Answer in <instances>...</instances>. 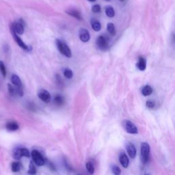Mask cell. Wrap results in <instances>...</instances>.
<instances>
[{"label":"cell","mask_w":175,"mask_h":175,"mask_svg":"<svg viewBox=\"0 0 175 175\" xmlns=\"http://www.w3.org/2000/svg\"><path fill=\"white\" fill-rule=\"evenodd\" d=\"M55 44H56L57 48L58 51L60 52L62 55L67 57H71L72 56V53L70 48L67 46L66 43L62 42L60 40L57 39L55 41Z\"/></svg>","instance_id":"6da1fadb"},{"label":"cell","mask_w":175,"mask_h":175,"mask_svg":"<svg viewBox=\"0 0 175 175\" xmlns=\"http://www.w3.org/2000/svg\"><path fill=\"white\" fill-rule=\"evenodd\" d=\"M91 26L92 28L95 31L99 32L100 31L101 29V25L99 21H97L96 19H93L91 21Z\"/></svg>","instance_id":"2e32d148"},{"label":"cell","mask_w":175,"mask_h":175,"mask_svg":"<svg viewBox=\"0 0 175 175\" xmlns=\"http://www.w3.org/2000/svg\"><path fill=\"white\" fill-rule=\"evenodd\" d=\"M11 28L14 30V31L16 32L17 34L21 35L24 32V26L23 24L21 22H15L12 25Z\"/></svg>","instance_id":"9c48e42d"},{"label":"cell","mask_w":175,"mask_h":175,"mask_svg":"<svg viewBox=\"0 0 175 175\" xmlns=\"http://www.w3.org/2000/svg\"><path fill=\"white\" fill-rule=\"evenodd\" d=\"M21 155L23 157H30V153L26 148H21Z\"/></svg>","instance_id":"f1b7e54d"},{"label":"cell","mask_w":175,"mask_h":175,"mask_svg":"<svg viewBox=\"0 0 175 175\" xmlns=\"http://www.w3.org/2000/svg\"><path fill=\"white\" fill-rule=\"evenodd\" d=\"M119 161H120L121 165L124 168H127L129 166V160L128 159L127 156L126 155L125 153H120V156H119Z\"/></svg>","instance_id":"8fae6325"},{"label":"cell","mask_w":175,"mask_h":175,"mask_svg":"<svg viewBox=\"0 0 175 175\" xmlns=\"http://www.w3.org/2000/svg\"><path fill=\"white\" fill-rule=\"evenodd\" d=\"M119 1H124V0H119Z\"/></svg>","instance_id":"d6a6232c"},{"label":"cell","mask_w":175,"mask_h":175,"mask_svg":"<svg viewBox=\"0 0 175 175\" xmlns=\"http://www.w3.org/2000/svg\"><path fill=\"white\" fill-rule=\"evenodd\" d=\"M64 75L67 79H71L73 76V73L70 68H65L64 70Z\"/></svg>","instance_id":"cb8c5ba5"},{"label":"cell","mask_w":175,"mask_h":175,"mask_svg":"<svg viewBox=\"0 0 175 175\" xmlns=\"http://www.w3.org/2000/svg\"><path fill=\"white\" fill-rule=\"evenodd\" d=\"M11 82L15 86H18V87L22 86V82H21V79L19 78V77L18 76V75H15V74H14V75H12Z\"/></svg>","instance_id":"9a60e30c"},{"label":"cell","mask_w":175,"mask_h":175,"mask_svg":"<svg viewBox=\"0 0 175 175\" xmlns=\"http://www.w3.org/2000/svg\"><path fill=\"white\" fill-rule=\"evenodd\" d=\"M147 106L149 108L152 109V108L155 107V103L152 101H147Z\"/></svg>","instance_id":"4dcf8cb0"},{"label":"cell","mask_w":175,"mask_h":175,"mask_svg":"<svg viewBox=\"0 0 175 175\" xmlns=\"http://www.w3.org/2000/svg\"><path fill=\"white\" fill-rule=\"evenodd\" d=\"M153 88H151L150 86H148V85H147V86H144V87L142 88V93L144 96L147 97V96H149V95H151V94L153 93Z\"/></svg>","instance_id":"e0dca14e"},{"label":"cell","mask_w":175,"mask_h":175,"mask_svg":"<svg viewBox=\"0 0 175 175\" xmlns=\"http://www.w3.org/2000/svg\"><path fill=\"white\" fill-rule=\"evenodd\" d=\"M54 102L57 105H62L64 103V98L61 95H57L54 97Z\"/></svg>","instance_id":"603a6c76"},{"label":"cell","mask_w":175,"mask_h":175,"mask_svg":"<svg viewBox=\"0 0 175 175\" xmlns=\"http://www.w3.org/2000/svg\"><path fill=\"white\" fill-rule=\"evenodd\" d=\"M122 125H123V127L128 133H130V134H136L138 132V130L137 129L136 126L132 122L129 121V120H124L123 122H122Z\"/></svg>","instance_id":"277c9868"},{"label":"cell","mask_w":175,"mask_h":175,"mask_svg":"<svg viewBox=\"0 0 175 175\" xmlns=\"http://www.w3.org/2000/svg\"><path fill=\"white\" fill-rule=\"evenodd\" d=\"M11 32L12 34V36H13L14 41H15L16 43H17L18 45H19L21 48H22L23 49L26 50V51H28L29 47H28V45H27L26 43L23 42L22 40L21 39V38L17 35V34L14 31V30L12 28H11Z\"/></svg>","instance_id":"8992f818"},{"label":"cell","mask_w":175,"mask_h":175,"mask_svg":"<svg viewBox=\"0 0 175 175\" xmlns=\"http://www.w3.org/2000/svg\"><path fill=\"white\" fill-rule=\"evenodd\" d=\"M89 1H91V2H95V1H96L97 0H88Z\"/></svg>","instance_id":"1f68e13d"},{"label":"cell","mask_w":175,"mask_h":175,"mask_svg":"<svg viewBox=\"0 0 175 175\" xmlns=\"http://www.w3.org/2000/svg\"><path fill=\"white\" fill-rule=\"evenodd\" d=\"M111 170H112V172L114 174L116 175H119L121 173V170H120V168L117 166H112V167H111Z\"/></svg>","instance_id":"83f0119b"},{"label":"cell","mask_w":175,"mask_h":175,"mask_svg":"<svg viewBox=\"0 0 175 175\" xmlns=\"http://www.w3.org/2000/svg\"><path fill=\"white\" fill-rule=\"evenodd\" d=\"M79 39L84 43H87L91 39L89 32L86 29H81L79 31Z\"/></svg>","instance_id":"ba28073f"},{"label":"cell","mask_w":175,"mask_h":175,"mask_svg":"<svg viewBox=\"0 0 175 175\" xmlns=\"http://www.w3.org/2000/svg\"><path fill=\"white\" fill-rule=\"evenodd\" d=\"M136 66L140 71H144L147 68V60H146V59L143 57H139L138 62L136 64Z\"/></svg>","instance_id":"7c38bea8"},{"label":"cell","mask_w":175,"mask_h":175,"mask_svg":"<svg viewBox=\"0 0 175 175\" xmlns=\"http://www.w3.org/2000/svg\"><path fill=\"white\" fill-rule=\"evenodd\" d=\"M21 157H23L22 155H21V148H16L14 150L13 157L15 159H20Z\"/></svg>","instance_id":"ffe728a7"},{"label":"cell","mask_w":175,"mask_h":175,"mask_svg":"<svg viewBox=\"0 0 175 175\" xmlns=\"http://www.w3.org/2000/svg\"><path fill=\"white\" fill-rule=\"evenodd\" d=\"M105 14L108 17L112 18L115 15L114 10V8L111 6H107L105 8Z\"/></svg>","instance_id":"d6986e66"},{"label":"cell","mask_w":175,"mask_h":175,"mask_svg":"<svg viewBox=\"0 0 175 175\" xmlns=\"http://www.w3.org/2000/svg\"><path fill=\"white\" fill-rule=\"evenodd\" d=\"M86 168L89 174H92L95 172V167H94L93 164L91 162H87L86 164Z\"/></svg>","instance_id":"d4e9b609"},{"label":"cell","mask_w":175,"mask_h":175,"mask_svg":"<svg viewBox=\"0 0 175 175\" xmlns=\"http://www.w3.org/2000/svg\"><path fill=\"white\" fill-rule=\"evenodd\" d=\"M92 11L95 13H99L101 12V6L99 4H95L92 7Z\"/></svg>","instance_id":"f546056e"},{"label":"cell","mask_w":175,"mask_h":175,"mask_svg":"<svg viewBox=\"0 0 175 175\" xmlns=\"http://www.w3.org/2000/svg\"><path fill=\"white\" fill-rule=\"evenodd\" d=\"M127 151L129 155L132 159H134L136 156V149L134 144L132 143H128L127 144Z\"/></svg>","instance_id":"30bf717a"},{"label":"cell","mask_w":175,"mask_h":175,"mask_svg":"<svg viewBox=\"0 0 175 175\" xmlns=\"http://www.w3.org/2000/svg\"><path fill=\"white\" fill-rule=\"evenodd\" d=\"M31 157L34 164H36L39 166H42L45 164V159L43 157V156L41 155L40 152L36 151V150H34V151H32Z\"/></svg>","instance_id":"3957f363"},{"label":"cell","mask_w":175,"mask_h":175,"mask_svg":"<svg viewBox=\"0 0 175 175\" xmlns=\"http://www.w3.org/2000/svg\"><path fill=\"white\" fill-rule=\"evenodd\" d=\"M38 97L41 101H43L44 103H48L51 101V95L45 89L39 90V92H38Z\"/></svg>","instance_id":"5b68a950"},{"label":"cell","mask_w":175,"mask_h":175,"mask_svg":"<svg viewBox=\"0 0 175 175\" xmlns=\"http://www.w3.org/2000/svg\"><path fill=\"white\" fill-rule=\"evenodd\" d=\"M107 31L109 32L111 35L114 36L116 34V30H115V26L113 23H109L107 26Z\"/></svg>","instance_id":"7402d4cb"},{"label":"cell","mask_w":175,"mask_h":175,"mask_svg":"<svg viewBox=\"0 0 175 175\" xmlns=\"http://www.w3.org/2000/svg\"><path fill=\"white\" fill-rule=\"evenodd\" d=\"M8 91L12 96H16V88H14L12 85L8 84Z\"/></svg>","instance_id":"4316f807"},{"label":"cell","mask_w":175,"mask_h":175,"mask_svg":"<svg viewBox=\"0 0 175 175\" xmlns=\"http://www.w3.org/2000/svg\"><path fill=\"white\" fill-rule=\"evenodd\" d=\"M28 173L30 174H35L36 173V168L35 167V164L33 161H31L29 165Z\"/></svg>","instance_id":"44dd1931"},{"label":"cell","mask_w":175,"mask_h":175,"mask_svg":"<svg viewBox=\"0 0 175 175\" xmlns=\"http://www.w3.org/2000/svg\"><path fill=\"white\" fill-rule=\"evenodd\" d=\"M97 45L101 50H105L108 47L107 41L103 36H100L97 39Z\"/></svg>","instance_id":"52a82bcc"},{"label":"cell","mask_w":175,"mask_h":175,"mask_svg":"<svg viewBox=\"0 0 175 175\" xmlns=\"http://www.w3.org/2000/svg\"><path fill=\"white\" fill-rule=\"evenodd\" d=\"M6 127L8 131H15L19 129V124L15 122H9L8 123L6 124Z\"/></svg>","instance_id":"5bb4252c"},{"label":"cell","mask_w":175,"mask_h":175,"mask_svg":"<svg viewBox=\"0 0 175 175\" xmlns=\"http://www.w3.org/2000/svg\"><path fill=\"white\" fill-rule=\"evenodd\" d=\"M0 72H1V75H2L3 77H6V67H5L4 63H3V61H1V60H0Z\"/></svg>","instance_id":"484cf974"},{"label":"cell","mask_w":175,"mask_h":175,"mask_svg":"<svg viewBox=\"0 0 175 175\" xmlns=\"http://www.w3.org/2000/svg\"><path fill=\"white\" fill-rule=\"evenodd\" d=\"M150 152H151V149H150L149 144L147 142H142L141 144V155L142 160L144 164L147 163L149 160Z\"/></svg>","instance_id":"7a4b0ae2"},{"label":"cell","mask_w":175,"mask_h":175,"mask_svg":"<svg viewBox=\"0 0 175 175\" xmlns=\"http://www.w3.org/2000/svg\"><path fill=\"white\" fill-rule=\"evenodd\" d=\"M66 12L68 14H69V15L72 16V17L76 18L77 19H78V20H82V16H81L80 12H79L78 10H73V9H72V10H67V11H66Z\"/></svg>","instance_id":"4fadbf2b"},{"label":"cell","mask_w":175,"mask_h":175,"mask_svg":"<svg viewBox=\"0 0 175 175\" xmlns=\"http://www.w3.org/2000/svg\"><path fill=\"white\" fill-rule=\"evenodd\" d=\"M21 168H22V166H21V164L19 163V162H13V163L12 164L11 169L12 172H19V171L21 170Z\"/></svg>","instance_id":"ac0fdd59"},{"label":"cell","mask_w":175,"mask_h":175,"mask_svg":"<svg viewBox=\"0 0 175 175\" xmlns=\"http://www.w3.org/2000/svg\"><path fill=\"white\" fill-rule=\"evenodd\" d=\"M106 1H110V0H106Z\"/></svg>","instance_id":"836d02e7"}]
</instances>
